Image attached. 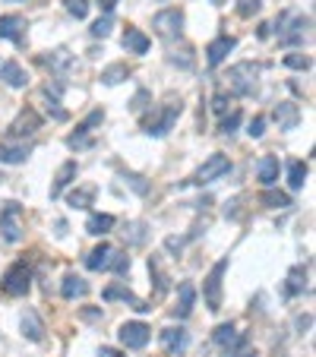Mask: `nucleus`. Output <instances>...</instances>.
<instances>
[{
  "instance_id": "obj_1",
  "label": "nucleus",
  "mask_w": 316,
  "mask_h": 357,
  "mask_svg": "<svg viewBox=\"0 0 316 357\" xmlns=\"http://www.w3.org/2000/svg\"><path fill=\"white\" fill-rule=\"evenodd\" d=\"M29 288H32V269H29L25 259H19V263H13V266L3 272V278H0V291H3L7 298H25Z\"/></svg>"
},
{
  "instance_id": "obj_2",
  "label": "nucleus",
  "mask_w": 316,
  "mask_h": 357,
  "mask_svg": "<svg viewBox=\"0 0 316 357\" xmlns=\"http://www.w3.org/2000/svg\"><path fill=\"white\" fill-rule=\"evenodd\" d=\"M256 76H259V67L256 64H250V60H243V64H234L231 70H228V89L234 92V95H250V92L256 89Z\"/></svg>"
},
{
  "instance_id": "obj_3",
  "label": "nucleus",
  "mask_w": 316,
  "mask_h": 357,
  "mask_svg": "<svg viewBox=\"0 0 316 357\" xmlns=\"http://www.w3.org/2000/svg\"><path fill=\"white\" fill-rule=\"evenodd\" d=\"M225 272H228V259H218L212 266V272L206 275V285H202V298H206V307L212 313L222 310V278H225Z\"/></svg>"
},
{
  "instance_id": "obj_4",
  "label": "nucleus",
  "mask_w": 316,
  "mask_h": 357,
  "mask_svg": "<svg viewBox=\"0 0 316 357\" xmlns=\"http://www.w3.org/2000/svg\"><path fill=\"white\" fill-rule=\"evenodd\" d=\"M152 29H155V35H161V38H181V32H183V10H177V7L158 10L155 16H152Z\"/></svg>"
},
{
  "instance_id": "obj_5",
  "label": "nucleus",
  "mask_w": 316,
  "mask_h": 357,
  "mask_svg": "<svg viewBox=\"0 0 316 357\" xmlns=\"http://www.w3.org/2000/svg\"><path fill=\"white\" fill-rule=\"evenodd\" d=\"M0 234L10 243L23 241V209H19V202H3V209H0Z\"/></svg>"
},
{
  "instance_id": "obj_6",
  "label": "nucleus",
  "mask_w": 316,
  "mask_h": 357,
  "mask_svg": "<svg viewBox=\"0 0 316 357\" xmlns=\"http://www.w3.org/2000/svg\"><path fill=\"white\" fill-rule=\"evenodd\" d=\"M231 171V161H228V155H222V152H215V155H209L206 161L200 165V171L193 174L190 183H196V187H202V183H212L218 181L222 174H228Z\"/></svg>"
},
{
  "instance_id": "obj_7",
  "label": "nucleus",
  "mask_w": 316,
  "mask_h": 357,
  "mask_svg": "<svg viewBox=\"0 0 316 357\" xmlns=\"http://www.w3.org/2000/svg\"><path fill=\"white\" fill-rule=\"evenodd\" d=\"M177 114H181V101H168L152 120H146V133L149 136H168V130L174 127Z\"/></svg>"
},
{
  "instance_id": "obj_8",
  "label": "nucleus",
  "mask_w": 316,
  "mask_h": 357,
  "mask_svg": "<svg viewBox=\"0 0 316 357\" xmlns=\"http://www.w3.org/2000/svg\"><path fill=\"white\" fill-rule=\"evenodd\" d=\"M149 335H152V329L146 323H124L120 329H117V339H120V345H124V348H130V351L146 348V345H149Z\"/></svg>"
},
{
  "instance_id": "obj_9",
  "label": "nucleus",
  "mask_w": 316,
  "mask_h": 357,
  "mask_svg": "<svg viewBox=\"0 0 316 357\" xmlns=\"http://www.w3.org/2000/svg\"><path fill=\"white\" fill-rule=\"evenodd\" d=\"M35 130H42V114L35 108H25L16 114V120L10 124V140H25V136H32Z\"/></svg>"
},
{
  "instance_id": "obj_10",
  "label": "nucleus",
  "mask_w": 316,
  "mask_h": 357,
  "mask_svg": "<svg viewBox=\"0 0 316 357\" xmlns=\"http://www.w3.org/2000/svg\"><path fill=\"white\" fill-rule=\"evenodd\" d=\"M212 341H215L218 348L231 351V354H237V351H243V345H247V339H243L237 329H234L231 323H222L215 326V332H212Z\"/></svg>"
},
{
  "instance_id": "obj_11",
  "label": "nucleus",
  "mask_w": 316,
  "mask_h": 357,
  "mask_svg": "<svg viewBox=\"0 0 316 357\" xmlns=\"http://www.w3.org/2000/svg\"><path fill=\"white\" fill-rule=\"evenodd\" d=\"M32 155V146L25 140H16V142H0V165H23L25 158Z\"/></svg>"
},
{
  "instance_id": "obj_12",
  "label": "nucleus",
  "mask_w": 316,
  "mask_h": 357,
  "mask_svg": "<svg viewBox=\"0 0 316 357\" xmlns=\"http://www.w3.org/2000/svg\"><path fill=\"white\" fill-rule=\"evenodd\" d=\"M310 25H313V19H310V16H298L291 23V29H288V32H278V42H282L285 48L300 44L304 38H310Z\"/></svg>"
},
{
  "instance_id": "obj_13",
  "label": "nucleus",
  "mask_w": 316,
  "mask_h": 357,
  "mask_svg": "<svg viewBox=\"0 0 316 357\" xmlns=\"http://www.w3.org/2000/svg\"><path fill=\"white\" fill-rule=\"evenodd\" d=\"M101 120H105V111H101V108H98V111H92V114L85 117L83 124L76 127V133L67 140V146H70V149H79V146H89V140H85V133H92V127H98Z\"/></svg>"
},
{
  "instance_id": "obj_14",
  "label": "nucleus",
  "mask_w": 316,
  "mask_h": 357,
  "mask_svg": "<svg viewBox=\"0 0 316 357\" xmlns=\"http://www.w3.org/2000/svg\"><path fill=\"white\" fill-rule=\"evenodd\" d=\"M234 44H237V42H234L231 35H222V38H215V42H212V44H209V48H206V60H209V67H222V60H225L228 54H231V51H234Z\"/></svg>"
},
{
  "instance_id": "obj_15",
  "label": "nucleus",
  "mask_w": 316,
  "mask_h": 357,
  "mask_svg": "<svg viewBox=\"0 0 316 357\" xmlns=\"http://www.w3.org/2000/svg\"><path fill=\"white\" fill-rule=\"evenodd\" d=\"M105 300H127V304H133L136 313H149V310H152L149 304H142L133 291L124 288V285H108V288H105Z\"/></svg>"
},
{
  "instance_id": "obj_16",
  "label": "nucleus",
  "mask_w": 316,
  "mask_h": 357,
  "mask_svg": "<svg viewBox=\"0 0 316 357\" xmlns=\"http://www.w3.org/2000/svg\"><path fill=\"white\" fill-rule=\"evenodd\" d=\"M278 158L275 155H263L259 158V165H256V177H259V183L266 187V190H272L275 187V181H278Z\"/></svg>"
},
{
  "instance_id": "obj_17",
  "label": "nucleus",
  "mask_w": 316,
  "mask_h": 357,
  "mask_svg": "<svg viewBox=\"0 0 316 357\" xmlns=\"http://www.w3.org/2000/svg\"><path fill=\"white\" fill-rule=\"evenodd\" d=\"M193 304H196V288L190 282H183L177 288V307H174V316L177 319H187L193 313Z\"/></svg>"
},
{
  "instance_id": "obj_18",
  "label": "nucleus",
  "mask_w": 316,
  "mask_h": 357,
  "mask_svg": "<svg viewBox=\"0 0 316 357\" xmlns=\"http://www.w3.org/2000/svg\"><path fill=\"white\" fill-rule=\"evenodd\" d=\"M275 120H278L282 130H294L300 120V108L294 101H278V105H275Z\"/></svg>"
},
{
  "instance_id": "obj_19",
  "label": "nucleus",
  "mask_w": 316,
  "mask_h": 357,
  "mask_svg": "<svg viewBox=\"0 0 316 357\" xmlns=\"http://www.w3.org/2000/svg\"><path fill=\"white\" fill-rule=\"evenodd\" d=\"M76 171H79V168H76V161H64V165H60L57 177H54V183H51V200H57L60 193L67 190V183L76 181Z\"/></svg>"
},
{
  "instance_id": "obj_20",
  "label": "nucleus",
  "mask_w": 316,
  "mask_h": 357,
  "mask_svg": "<svg viewBox=\"0 0 316 357\" xmlns=\"http://www.w3.org/2000/svg\"><path fill=\"white\" fill-rule=\"evenodd\" d=\"M0 79H3L10 89H23V85L29 83V76H25V70L19 67L16 60H7V64H0Z\"/></svg>"
},
{
  "instance_id": "obj_21",
  "label": "nucleus",
  "mask_w": 316,
  "mask_h": 357,
  "mask_svg": "<svg viewBox=\"0 0 316 357\" xmlns=\"http://www.w3.org/2000/svg\"><path fill=\"white\" fill-rule=\"evenodd\" d=\"M111 253H114V247L101 241L98 247H95V250L89 253V256H85V269H92V272H101V269H108Z\"/></svg>"
},
{
  "instance_id": "obj_22",
  "label": "nucleus",
  "mask_w": 316,
  "mask_h": 357,
  "mask_svg": "<svg viewBox=\"0 0 316 357\" xmlns=\"http://www.w3.org/2000/svg\"><path fill=\"white\" fill-rule=\"evenodd\" d=\"M23 335L29 341H42L44 339V323H42V316L35 313V310H25L23 313Z\"/></svg>"
},
{
  "instance_id": "obj_23",
  "label": "nucleus",
  "mask_w": 316,
  "mask_h": 357,
  "mask_svg": "<svg viewBox=\"0 0 316 357\" xmlns=\"http://www.w3.org/2000/svg\"><path fill=\"white\" fill-rule=\"evenodd\" d=\"M161 345H165V351L177 354V351L187 348V332L181 326H168V329H161Z\"/></svg>"
},
{
  "instance_id": "obj_24",
  "label": "nucleus",
  "mask_w": 316,
  "mask_h": 357,
  "mask_svg": "<svg viewBox=\"0 0 316 357\" xmlns=\"http://www.w3.org/2000/svg\"><path fill=\"white\" fill-rule=\"evenodd\" d=\"M60 294H64V300L85 298V294H89V282H85V278H79V275H67V278H64V285H60Z\"/></svg>"
},
{
  "instance_id": "obj_25",
  "label": "nucleus",
  "mask_w": 316,
  "mask_h": 357,
  "mask_svg": "<svg viewBox=\"0 0 316 357\" xmlns=\"http://www.w3.org/2000/svg\"><path fill=\"white\" fill-rule=\"evenodd\" d=\"M23 29H25V19L23 16H0V38L23 42Z\"/></svg>"
},
{
  "instance_id": "obj_26",
  "label": "nucleus",
  "mask_w": 316,
  "mask_h": 357,
  "mask_svg": "<svg viewBox=\"0 0 316 357\" xmlns=\"http://www.w3.org/2000/svg\"><path fill=\"white\" fill-rule=\"evenodd\" d=\"M124 48L130 51V54H146L149 51V38L140 32V29H133V25H127L124 32Z\"/></svg>"
},
{
  "instance_id": "obj_27",
  "label": "nucleus",
  "mask_w": 316,
  "mask_h": 357,
  "mask_svg": "<svg viewBox=\"0 0 316 357\" xmlns=\"http://www.w3.org/2000/svg\"><path fill=\"white\" fill-rule=\"evenodd\" d=\"M111 228H114V215H108V212H95V215H89V222H85V231L95 234V237L108 234Z\"/></svg>"
},
{
  "instance_id": "obj_28",
  "label": "nucleus",
  "mask_w": 316,
  "mask_h": 357,
  "mask_svg": "<svg viewBox=\"0 0 316 357\" xmlns=\"http://www.w3.org/2000/svg\"><path fill=\"white\" fill-rule=\"evenodd\" d=\"M304 288H307V272H304V266H294L291 272H288V285H285V294H288V298H294V294H300Z\"/></svg>"
},
{
  "instance_id": "obj_29",
  "label": "nucleus",
  "mask_w": 316,
  "mask_h": 357,
  "mask_svg": "<svg viewBox=\"0 0 316 357\" xmlns=\"http://www.w3.org/2000/svg\"><path fill=\"white\" fill-rule=\"evenodd\" d=\"M44 64H48L51 70H60V73H64V70L73 67V54H70L67 48H57V51H51L48 57H44Z\"/></svg>"
},
{
  "instance_id": "obj_30",
  "label": "nucleus",
  "mask_w": 316,
  "mask_h": 357,
  "mask_svg": "<svg viewBox=\"0 0 316 357\" xmlns=\"http://www.w3.org/2000/svg\"><path fill=\"white\" fill-rule=\"evenodd\" d=\"M307 174H310L307 161H291V165H288V187H291V190H300L304 181H307Z\"/></svg>"
},
{
  "instance_id": "obj_31",
  "label": "nucleus",
  "mask_w": 316,
  "mask_h": 357,
  "mask_svg": "<svg viewBox=\"0 0 316 357\" xmlns=\"http://www.w3.org/2000/svg\"><path fill=\"white\" fill-rule=\"evenodd\" d=\"M92 200H95V187H79L67 196V206L70 209H89Z\"/></svg>"
},
{
  "instance_id": "obj_32",
  "label": "nucleus",
  "mask_w": 316,
  "mask_h": 357,
  "mask_svg": "<svg viewBox=\"0 0 316 357\" xmlns=\"http://www.w3.org/2000/svg\"><path fill=\"white\" fill-rule=\"evenodd\" d=\"M259 202L269 206V209H288V206H291V196L282 193V190H263V193H259Z\"/></svg>"
},
{
  "instance_id": "obj_33",
  "label": "nucleus",
  "mask_w": 316,
  "mask_h": 357,
  "mask_svg": "<svg viewBox=\"0 0 316 357\" xmlns=\"http://www.w3.org/2000/svg\"><path fill=\"white\" fill-rule=\"evenodd\" d=\"M111 29H114V16H111V13H105V16H98L95 23H92L89 32H92V38H108Z\"/></svg>"
},
{
  "instance_id": "obj_34",
  "label": "nucleus",
  "mask_w": 316,
  "mask_h": 357,
  "mask_svg": "<svg viewBox=\"0 0 316 357\" xmlns=\"http://www.w3.org/2000/svg\"><path fill=\"white\" fill-rule=\"evenodd\" d=\"M127 76H130V70H127L124 64H114V67H108L105 73H101V83H105V85H117V83H124Z\"/></svg>"
},
{
  "instance_id": "obj_35",
  "label": "nucleus",
  "mask_w": 316,
  "mask_h": 357,
  "mask_svg": "<svg viewBox=\"0 0 316 357\" xmlns=\"http://www.w3.org/2000/svg\"><path fill=\"white\" fill-rule=\"evenodd\" d=\"M108 269H111V272H117V275L130 272V256H127V250H124V253H120V250H114V253H111Z\"/></svg>"
},
{
  "instance_id": "obj_36",
  "label": "nucleus",
  "mask_w": 316,
  "mask_h": 357,
  "mask_svg": "<svg viewBox=\"0 0 316 357\" xmlns=\"http://www.w3.org/2000/svg\"><path fill=\"white\" fill-rule=\"evenodd\" d=\"M285 67H291V70H310V67H313V60H310L307 54H300V51H291V54H285Z\"/></svg>"
},
{
  "instance_id": "obj_37",
  "label": "nucleus",
  "mask_w": 316,
  "mask_h": 357,
  "mask_svg": "<svg viewBox=\"0 0 316 357\" xmlns=\"http://www.w3.org/2000/svg\"><path fill=\"white\" fill-rule=\"evenodd\" d=\"M149 272L155 275V288H158V294H165V291H168V275L161 272V266H158V256H149Z\"/></svg>"
},
{
  "instance_id": "obj_38",
  "label": "nucleus",
  "mask_w": 316,
  "mask_h": 357,
  "mask_svg": "<svg viewBox=\"0 0 316 357\" xmlns=\"http://www.w3.org/2000/svg\"><path fill=\"white\" fill-rule=\"evenodd\" d=\"M237 124H241V111H231L228 117H222V124H218V133H234L237 130Z\"/></svg>"
},
{
  "instance_id": "obj_39",
  "label": "nucleus",
  "mask_w": 316,
  "mask_h": 357,
  "mask_svg": "<svg viewBox=\"0 0 316 357\" xmlns=\"http://www.w3.org/2000/svg\"><path fill=\"white\" fill-rule=\"evenodd\" d=\"M67 10H70V16L85 19V13H89V0H67Z\"/></svg>"
},
{
  "instance_id": "obj_40",
  "label": "nucleus",
  "mask_w": 316,
  "mask_h": 357,
  "mask_svg": "<svg viewBox=\"0 0 316 357\" xmlns=\"http://www.w3.org/2000/svg\"><path fill=\"white\" fill-rule=\"evenodd\" d=\"M247 133L253 136V140H259V136L266 133V117H253V120L247 124Z\"/></svg>"
},
{
  "instance_id": "obj_41",
  "label": "nucleus",
  "mask_w": 316,
  "mask_h": 357,
  "mask_svg": "<svg viewBox=\"0 0 316 357\" xmlns=\"http://www.w3.org/2000/svg\"><path fill=\"white\" fill-rule=\"evenodd\" d=\"M259 7H263L259 0H237V13L241 16H253V13H259Z\"/></svg>"
},
{
  "instance_id": "obj_42",
  "label": "nucleus",
  "mask_w": 316,
  "mask_h": 357,
  "mask_svg": "<svg viewBox=\"0 0 316 357\" xmlns=\"http://www.w3.org/2000/svg\"><path fill=\"white\" fill-rule=\"evenodd\" d=\"M228 105H231V101H228V95H225V92H218V95H212V111H215V114H225V111H228Z\"/></svg>"
},
{
  "instance_id": "obj_43",
  "label": "nucleus",
  "mask_w": 316,
  "mask_h": 357,
  "mask_svg": "<svg viewBox=\"0 0 316 357\" xmlns=\"http://www.w3.org/2000/svg\"><path fill=\"white\" fill-rule=\"evenodd\" d=\"M146 101H149V92L142 89V92H136V98L130 101V108H133V111H142V108H146Z\"/></svg>"
},
{
  "instance_id": "obj_44",
  "label": "nucleus",
  "mask_w": 316,
  "mask_h": 357,
  "mask_svg": "<svg viewBox=\"0 0 316 357\" xmlns=\"http://www.w3.org/2000/svg\"><path fill=\"white\" fill-rule=\"evenodd\" d=\"M127 181L133 183V190H136V193H146V190H149V187L142 183V177H136V174H127Z\"/></svg>"
},
{
  "instance_id": "obj_45",
  "label": "nucleus",
  "mask_w": 316,
  "mask_h": 357,
  "mask_svg": "<svg viewBox=\"0 0 316 357\" xmlns=\"http://www.w3.org/2000/svg\"><path fill=\"white\" fill-rule=\"evenodd\" d=\"M120 0H98V7H101V13H111V10L117 7Z\"/></svg>"
},
{
  "instance_id": "obj_46",
  "label": "nucleus",
  "mask_w": 316,
  "mask_h": 357,
  "mask_svg": "<svg viewBox=\"0 0 316 357\" xmlns=\"http://www.w3.org/2000/svg\"><path fill=\"white\" fill-rule=\"evenodd\" d=\"M98 357H124V354H120V351H114V348H101Z\"/></svg>"
},
{
  "instance_id": "obj_47",
  "label": "nucleus",
  "mask_w": 316,
  "mask_h": 357,
  "mask_svg": "<svg viewBox=\"0 0 316 357\" xmlns=\"http://www.w3.org/2000/svg\"><path fill=\"white\" fill-rule=\"evenodd\" d=\"M101 310H83V319H98Z\"/></svg>"
},
{
  "instance_id": "obj_48",
  "label": "nucleus",
  "mask_w": 316,
  "mask_h": 357,
  "mask_svg": "<svg viewBox=\"0 0 316 357\" xmlns=\"http://www.w3.org/2000/svg\"><path fill=\"white\" fill-rule=\"evenodd\" d=\"M243 357H256V354H243Z\"/></svg>"
},
{
  "instance_id": "obj_49",
  "label": "nucleus",
  "mask_w": 316,
  "mask_h": 357,
  "mask_svg": "<svg viewBox=\"0 0 316 357\" xmlns=\"http://www.w3.org/2000/svg\"><path fill=\"white\" fill-rule=\"evenodd\" d=\"M0 183H3V174H0Z\"/></svg>"
},
{
  "instance_id": "obj_50",
  "label": "nucleus",
  "mask_w": 316,
  "mask_h": 357,
  "mask_svg": "<svg viewBox=\"0 0 316 357\" xmlns=\"http://www.w3.org/2000/svg\"><path fill=\"white\" fill-rule=\"evenodd\" d=\"M215 3H222V0H215Z\"/></svg>"
}]
</instances>
